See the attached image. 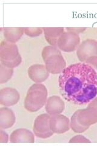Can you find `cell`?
Returning a JSON list of instances; mask_svg holds the SVG:
<instances>
[{"label": "cell", "instance_id": "obj_12", "mask_svg": "<svg viewBox=\"0 0 97 146\" xmlns=\"http://www.w3.org/2000/svg\"><path fill=\"white\" fill-rule=\"evenodd\" d=\"M46 111L50 116L61 114L65 108V104L61 98L57 96L49 97L45 105Z\"/></svg>", "mask_w": 97, "mask_h": 146}, {"label": "cell", "instance_id": "obj_18", "mask_svg": "<svg viewBox=\"0 0 97 146\" xmlns=\"http://www.w3.org/2000/svg\"><path fill=\"white\" fill-rule=\"evenodd\" d=\"M70 126L72 130L77 133H81L86 131L89 127H84L80 125L79 123L78 122L75 114L73 113V115L71 117V121H70Z\"/></svg>", "mask_w": 97, "mask_h": 146}, {"label": "cell", "instance_id": "obj_21", "mask_svg": "<svg viewBox=\"0 0 97 146\" xmlns=\"http://www.w3.org/2000/svg\"><path fill=\"white\" fill-rule=\"evenodd\" d=\"M69 143H91V141L88 139L87 138H86L85 136L81 135H78L75 136L74 137H73L70 140H69Z\"/></svg>", "mask_w": 97, "mask_h": 146}, {"label": "cell", "instance_id": "obj_17", "mask_svg": "<svg viewBox=\"0 0 97 146\" xmlns=\"http://www.w3.org/2000/svg\"><path fill=\"white\" fill-rule=\"evenodd\" d=\"M13 73V69L7 67L1 63L0 65V84L6 83L11 79Z\"/></svg>", "mask_w": 97, "mask_h": 146}, {"label": "cell", "instance_id": "obj_2", "mask_svg": "<svg viewBox=\"0 0 97 146\" xmlns=\"http://www.w3.org/2000/svg\"><path fill=\"white\" fill-rule=\"evenodd\" d=\"M48 90L42 84L32 85L27 91L24 100V107L29 112L38 111L46 105L48 100Z\"/></svg>", "mask_w": 97, "mask_h": 146}, {"label": "cell", "instance_id": "obj_22", "mask_svg": "<svg viewBox=\"0 0 97 146\" xmlns=\"http://www.w3.org/2000/svg\"><path fill=\"white\" fill-rule=\"evenodd\" d=\"M84 63L89 64V65H90L94 68L97 73V56H93L90 57Z\"/></svg>", "mask_w": 97, "mask_h": 146}, {"label": "cell", "instance_id": "obj_5", "mask_svg": "<svg viewBox=\"0 0 97 146\" xmlns=\"http://www.w3.org/2000/svg\"><path fill=\"white\" fill-rule=\"evenodd\" d=\"M80 44L79 35L73 32L67 31L59 36L57 42L58 49L64 52H70L77 49Z\"/></svg>", "mask_w": 97, "mask_h": 146}, {"label": "cell", "instance_id": "obj_9", "mask_svg": "<svg viewBox=\"0 0 97 146\" xmlns=\"http://www.w3.org/2000/svg\"><path fill=\"white\" fill-rule=\"evenodd\" d=\"M50 127L54 133L63 134L70 129V121L61 114L52 115L50 118Z\"/></svg>", "mask_w": 97, "mask_h": 146}, {"label": "cell", "instance_id": "obj_7", "mask_svg": "<svg viewBox=\"0 0 97 146\" xmlns=\"http://www.w3.org/2000/svg\"><path fill=\"white\" fill-rule=\"evenodd\" d=\"M77 120L82 126L89 127L97 123V108L87 106L84 109H80L75 113Z\"/></svg>", "mask_w": 97, "mask_h": 146}, {"label": "cell", "instance_id": "obj_11", "mask_svg": "<svg viewBox=\"0 0 97 146\" xmlns=\"http://www.w3.org/2000/svg\"><path fill=\"white\" fill-rule=\"evenodd\" d=\"M50 73L46 69L45 65L41 64H35L28 69L29 78L35 83H41L47 79Z\"/></svg>", "mask_w": 97, "mask_h": 146}, {"label": "cell", "instance_id": "obj_4", "mask_svg": "<svg viewBox=\"0 0 97 146\" xmlns=\"http://www.w3.org/2000/svg\"><path fill=\"white\" fill-rule=\"evenodd\" d=\"M50 115L48 113L40 115L36 117L34 121L33 130L34 134L38 138L46 139L53 135L50 127Z\"/></svg>", "mask_w": 97, "mask_h": 146}, {"label": "cell", "instance_id": "obj_14", "mask_svg": "<svg viewBox=\"0 0 97 146\" xmlns=\"http://www.w3.org/2000/svg\"><path fill=\"white\" fill-rule=\"evenodd\" d=\"M16 117L11 109L7 107L0 108V128L7 129L12 127L15 123Z\"/></svg>", "mask_w": 97, "mask_h": 146}, {"label": "cell", "instance_id": "obj_19", "mask_svg": "<svg viewBox=\"0 0 97 146\" xmlns=\"http://www.w3.org/2000/svg\"><path fill=\"white\" fill-rule=\"evenodd\" d=\"M54 54H62L60 50L57 48L56 46H47L43 48L41 56L43 59L44 62L49 58L50 56H52Z\"/></svg>", "mask_w": 97, "mask_h": 146}, {"label": "cell", "instance_id": "obj_3", "mask_svg": "<svg viewBox=\"0 0 97 146\" xmlns=\"http://www.w3.org/2000/svg\"><path fill=\"white\" fill-rule=\"evenodd\" d=\"M0 57L2 64L12 68L19 66L22 62L17 46L7 41H2L0 44Z\"/></svg>", "mask_w": 97, "mask_h": 146}, {"label": "cell", "instance_id": "obj_1", "mask_svg": "<svg viewBox=\"0 0 97 146\" xmlns=\"http://www.w3.org/2000/svg\"><path fill=\"white\" fill-rule=\"evenodd\" d=\"M59 86L67 101L79 106L86 104L97 95V73L86 63L73 64L59 75Z\"/></svg>", "mask_w": 97, "mask_h": 146}, {"label": "cell", "instance_id": "obj_23", "mask_svg": "<svg viewBox=\"0 0 97 146\" xmlns=\"http://www.w3.org/2000/svg\"><path fill=\"white\" fill-rule=\"evenodd\" d=\"M9 141V136L6 133L5 131H4L2 129L0 130V143H7Z\"/></svg>", "mask_w": 97, "mask_h": 146}, {"label": "cell", "instance_id": "obj_15", "mask_svg": "<svg viewBox=\"0 0 97 146\" xmlns=\"http://www.w3.org/2000/svg\"><path fill=\"white\" fill-rule=\"evenodd\" d=\"M43 29L48 43L53 46H57L59 36L64 33L63 27H43Z\"/></svg>", "mask_w": 97, "mask_h": 146}, {"label": "cell", "instance_id": "obj_6", "mask_svg": "<svg viewBox=\"0 0 97 146\" xmlns=\"http://www.w3.org/2000/svg\"><path fill=\"white\" fill-rule=\"evenodd\" d=\"M77 55L82 63L91 57L97 56V41L90 38L83 41L77 49Z\"/></svg>", "mask_w": 97, "mask_h": 146}, {"label": "cell", "instance_id": "obj_13", "mask_svg": "<svg viewBox=\"0 0 97 146\" xmlns=\"http://www.w3.org/2000/svg\"><path fill=\"white\" fill-rule=\"evenodd\" d=\"M10 142L17 143H30L35 142L34 133L26 129H18L13 131L10 136Z\"/></svg>", "mask_w": 97, "mask_h": 146}, {"label": "cell", "instance_id": "obj_16", "mask_svg": "<svg viewBox=\"0 0 97 146\" xmlns=\"http://www.w3.org/2000/svg\"><path fill=\"white\" fill-rule=\"evenodd\" d=\"M24 33V27H5L3 34L7 42L15 43L19 40Z\"/></svg>", "mask_w": 97, "mask_h": 146}, {"label": "cell", "instance_id": "obj_8", "mask_svg": "<svg viewBox=\"0 0 97 146\" xmlns=\"http://www.w3.org/2000/svg\"><path fill=\"white\" fill-rule=\"evenodd\" d=\"M45 66L49 73L61 74L66 68V62L62 54H54L44 61Z\"/></svg>", "mask_w": 97, "mask_h": 146}, {"label": "cell", "instance_id": "obj_20", "mask_svg": "<svg viewBox=\"0 0 97 146\" xmlns=\"http://www.w3.org/2000/svg\"><path fill=\"white\" fill-rule=\"evenodd\" d=\"M43 31V29L41 27H25L24 33L27 36L35 37L42 34Z\"/></svg>", "mask_w": 97, "mask_h": 146}, {"label": "cell", "instance_id": "obj_24", "mask_svg": "<svg viewBox=\"0 0 97 146\" xmlns=\"http://www.w3.org/2000/svg\"><path fill=\"white\" fill-rule=\"evenodd\" d=\"M66 29L67 31L73 32V33L78 34L86 31V27H67Z\"/></svg>", "mask_w": 97, "mask_h": 146}, {"label": "cell", "instance_id": "obj_10", "mask_svg": "<svg viewBox=\"0 0 97 146\" xmlns=\"http://www.w3.org/2000/svg\"><path fill=\"white\" fill-rule=\"evenodd\" d=\"M20 99V93L15 88L6 87L0 90V104L3 106H14L18 102Z\"/></svg>", "mask_w": 97, "mask_h": 146}, {"label": "cell", "instance_id": "obj_25", "mask_svg": "<svg viewBox=\"0 0 97 146\" xmlns=\"http://www.w3.org/2000/svg\"><path fill=\"white\" fill-rule=\"evenodd\" d=\"M88 106L94 107L97 108V97L95 98L93 100H91V101L88 104Z\"/></svg>", "mask_w": 97, "mask_h": 146}]
</instances>
